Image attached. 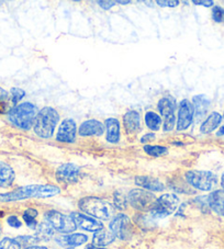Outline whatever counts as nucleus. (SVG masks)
Instances as JSON below:
<instances>
[{
  "label": "nucleus",
  "mask_w": 224,
  "mask_h": 249,
  "mask_svg": "<svg viewBox=\"0 0 224 249\" xmlns=\"http://www.w3.org/2000/svg\"><path fill=\"white\" fill-rule=\"evenodd\" d=\"M145 123L149 130L158 131L162 125V118L153 111H149L145 114Z\"/></svg>",
  "instance_id": "a878e982"
},
{
  "label": "nucleus",
  "mask_w": 224,
  "mask_h": 249,
  "mask_svg": "<svg viewBox=\"0 0 224 249\" xmlns=\"http://www.w3.org/2000/svg\"><path fill=\"white\" fill-rule=\"evenodd\" d=\"M36 236L40 240H50L54 236V229L50 225V223L42 222L37 226Z\"/></svg>",
  "instance_id": "393cba45"
},
{
  "label": "nucleus",
  "mask_w": 224,
  "mask_h": 249,
  "mask_svg": "<svg viewBox=\"0 0 224 249\" xmlns=\"http://www.w3.org/2000/svg\"><path fill=\"white\" fill-rule=\"evenodd\" d=\"M109 229L111 233L115 236V238L121 240L130 239L133 234V226L130 217L123 213H120L112 218Z\"/></svg>",
  "instance_id": "1a4fd4ad"
},
{
  "label": "nucleus",
  "mask_w": 224,
  "mask_h": 249,
  "mask_svg": "<svg viewBox=\"0 0 224 249\" xmlns=\"http://www.w3.org/2000/svg\"><path fill=\"white\" fill-rule=\"evenodd\" d=\"M217 135L218 136H222V135H224V125L220 128V130L218 131V133H217Z\"/></svg>",
  "instance_id": "a18cd8bd"
},
{
  "label": "nucleus",
  "mask_w": 224,
  "mask_h": 249,
  "mask_svg": "<svg viewBox=\"0 0 224 249\" xmlns=\"http://www.w3.org/2000/svg\"><path fill=\"white\" fill-rule=\"evenodd\" d=\"M135 184L148 191L161 192L165 189L163 182L159 181L156 178L149 177V176H139V177H135Z\"/></svg>",
  "instance_id": "dca6fc26"
},
{
  "label": "nucleus",
  "mask_w": 224,
  "mask_h": 249,
  "mask_svg": "<svg viewBox=\"0 0 224 249\" xmlns=\"http://www.w3.org/2000/svg\"><path fill=\"white\" fill-rule=\"evenodd\" d=\"M128 201L133 209L140 212H149L156 201L152 192L144 189H133L128 196Z\"/></svg>",
  "instance_id": "0eeeda50"
},
{
  "label": "nucleus",
  "mask_w": 224,
  "mask_h": 249,
  "mask_svg": "<svg viewBox=\"0 0 224 249\" xmlns=\"http://www.w3.org/2000/svg\"><path fill=\"white\" fill-rule=\"evenodd\" d=\"M222 122V115L218 112H212L208 118L205 119V121L201 124L200 132L204 134H209L212 133L215 128H218L220 123Z\"/></svg>",
  "instance_id": "5701e85b"
},
{
  "label": "nucleus",
  "mask_w": 224,
  "mask_h": 249,
  "mask_svg": "<svg viewBox=\"0 0 224 249\" xmlns=\"http://www.w3.org/2000/svg\"><path fill=\"white\" fill-rule=\"evenodd\" d=\"M88 237L87 235L81 233H75L62 236L61 238H57V243L61 244L62 246H70V247H77L81 246L85 243H87Z\"/></svg>",
  "instance_id": "6ab92c4d"
},
{
  "label": "nucleus",
  "mask_w": 224,
  "mask_h": 249,
  "mask_svg": "<svg viewBox=\"0 0 224 249\" xmlns=\"http://www.w3.org/2000/svg\"><path fill=\"white\" fill-rule=\"evenodd\" d=\"M179 1L178 0H165V1H162V0H157V5L161 7H177Z\"/></svg>",
  "instance_id": "c9c22d12"
},
{
  "label": "nucleus",
  "mask_w": 224,
  "mask_h": 249,
  "mask_svg": "<svg viewBox=\"0 0 224 249\" xmlns=\"http://www.w3.org/2000/svg\"><path fill=\"white\" fill-rule=\"evenodd\" d=\"M61 189L53 184H31L16 189V190L0 195V202H15L29 197H51L57 196Z\"/></svg>",
  "instance_id": "f257e3e1"
},
{
  "label": "nucleus",
  "mask_w": 224,
  "mask_h": 249,
  "mask_svg": "<svg viewBox=\"0 0 224 249\" xmlns=\"http://www.w3.org/2000/svg\"><path fill=\"white\" fill-rule=\"evenodd\" d=\"M157 108H158L159 113H161L164 118L168 117V115L175 114V110H176L175 99L170 96L163 97L161 100L158 101Z\"/></svg>",
  "instance_id": "b1692460"
},
{
  "label": "nucleus",
  "mask_w": 224,
  "mask_h": 249,
  "mask_svg": "<svg viewBox=\"0 0 224 249\" xmlns=\"http://www.w3.org/2000/svg\"><path fill=\"white\" fill-rule=\"evenodd\" d=\"M128 197L124 196V193L121 191H114L113 193V207L120 210V211H123V210H126L128 208Z\"/></svg>",
  "instance_id": "bb28decb"
},
{
  "label": "nucleus",
  "mask_w": 224,
  "mask_h": 249,
  "mask_svg": "<svg viewBox=\"0 0 224 249\" xmlns=\"http://www.w3.org/2000/svg\"><path fill=\"white\" fill-rule=\"evenodd\" d=\"M208 200L209 208L219 214V215L224 216V190H215L211 192L206 196Z\"/></svg>",
  "instance_id": "f3484780"
},
{
  "label": "nucleus",
  "mask_w": 224,
  "mask_h": 249,
  "mask_svg": "<svg viewBox=\"0 0 224 249\" xmlns=\"http://www.w3.org/2000/svg\"><path fill=\"white\" fill-rule=\"evenodd\" d=\"M221 186H222V188H223V190H224V173H223V175H222V177H221Z\"/></svg>",
  "instance_id": "49530a36"
},
{
  "label": "nucleus",
  "mask_w": 224,
  "mask_h": 249,
  "mask_svg": "<svg viewBox=\"0 0 224 249\" xmlns=\"http://www.w3.org/2000/svg\"><path fill=\"white\" fill-rule=\"evenodd\" d=\"M0 235H1V227H0Z\"/></svg>",
  "instance_id": "09e8293b"
},
{
  "label": "nucleus",
  "mask_w": 224,
  "mask_h": 249,
  "mask_svg": "<svg viewBox=\"0 0 224 249\" xmlns=\"http://www.w3.org/2000/svg\"><path fill=\"white\" fill-rule=\"evenodd\" d=\"M212 19L217 23L224 22V9L220 6H214L212 9Z\"/></svg>",
  "instance_id": "2f4dec72"
},
{
  "label": "nucleus",
  "mask_w": 224,
  "mask_h": 249,
  "mask_svg": "<svg viewBox=\"0 0 224 249\" xmlns=\"http://www.w3.org/2000/svg\"><path fill=\"white\" fill-rule=\"evenodd\" d=\"M105 131L103 124L98 120H88L81 123L78 133L80 136H101Z\"/></svg>",
  "instance_id": "2eb2a0df"
},
{
  "label": "nucleus",
  "mask_w": 224,
  "mask_h": 249,
  "mask_svg": "<svg viewBox=\"0 0 224 249\" xmlns=\"http://www.w3.org/2000/svg\"><path fill=\"white\" fill-rule=\"evenodd\" d=\"M195 5H199V6H205V7H212L214 5V2L212 0H200V1H198V0H193L192 1Z\"/></svg>",
  "instance_id": "4c0bfd02"
},
{
  "label": "nucleus",
  "mask_w": 224,
  "mask_h": 249,
  "mask_svg": "<svg viewBox=\"0 0 224 249\" xmlns=\"http://www.w3.org/2000/svg\"><path fill=\"white\" fill-rule=\"evenodd\" d=\"M192 106L195 108V114L197 119H202L206 113L210 106V100L205 94H198L192 98Z\"/></svg>",
  "instance_id": "4be33fe9"
},
{
  "label": "nucleus",
  "mask_w": 224,
  "mask_h": 249,
  "mask_svg": "<svg viewBox=\"0 0 224 249\" xmlns=\"http://www.w3.org/2000/svg\"><path fill=\"white\" fill-rule=\"evenodd\" d=\"M9 100V93H8L5 89L0 88V102H7Z\"/></svg>",
  "instance_id": "58836bf2"
},
{
  "label": "nucleus",
  "mask_w": 224,
  "mask_h": 249,
  "mask_svg": "<svg viewBox=\"0 0 224 249\" xmlns=\"http://www.w3.org/2000/svg\"><path fill=\"white\" fill-rule=\"evenodd\" d=\"M56 179L57 181L66 184H72L76 183L79 180L80 176V169L79 167L72 164V162H66V164H63L56 169Z\"/></svg>",
  "instance_id": "9d476101"
},
{
  "label": "nucleus",
  "mask_w": 224,
  "mask_h": 249,
  "mask_svg": "<svg viewBox=\"0 0 224 249\" xmlns=\"http://www.w3.org/2000/svg\"><path fill=\"white\" fill-rule=\"evenodd\" d=\"M24 249H47L46 247H43V246H31V247H28V248H24Z\"/></svg>",
  "instance_id": "c03bdc74"
},
{
  "label": "nucleus",
  "mask_w": 224,
  "mask_h": 249,
  "mask_svg": "<svg viewBox=\"0 0 224 249\" xmlns=\"http://www.w3.org/2000/svg\"><path fill=\"white\" fill-rule=\"evenodd\" d=\"M44 216L45 221L50 223V225L53 227L54 231H57L59 233L70 234L77 229L75 222L73 221L71 215H65L61 212L51 210V211H47L45 213Z\"/></svg>",
  "instance_id": "6e6552de"
},
{
  "label": "nucleus",
  "mask_w": 224,
  "mask_h": 249,
  "mask_svg": "<svg viewBox=\"0 0 224 249\" xmlns=\"http://www.w3.org/2000/svg\"><path fill=\"white\" fill-rule=\"evenodd\" d=\"M7 102H0V114L5 113L7 110Z\"/></svg>",
  "instance_id": "a19ab883"
},
{
  "label": "nucleus",
  "mask_w": 224,
  "mask_h": 249,
  "mask_svg": "<svg viewBox=\"0 0 224 249\" xmlns=\"http://www.w3.org/2000/svg\"><path fill=\"white\" fill-rule=\"evenodd\" d=\"M107 128V141L109 143L115 144L120 141V122L114 118L107 119L105 122Z\"/></svg>",
  "instance_id": "a211bd4d"
},
{
  "label": "nucleus",
  "mask_w": 224,
  "mask_h": 249,
  "mask_svg": "<svg viewBox=\"0 0 224 249\" xmlns=\"http://www.w3.org/2000/svg\"><path fill=\"white\" fill-rule=\"evenodd\" d=\"M154 139H155V134H154V133H148V134H145L143 137H142L141 142H142V143L146 144V143H149V141H153Z\"/></svg>",
  "instance_id": "ea45409f"
},
{
  "label": "nucleus",
  "mask_w": 224,
  "mask_h": 249,
  "mask_svg": "<svg viewBox=\"0 0 224 249\" xmlns=\"http://www.w3.org/2000/svg\"><path fill=\"white\" fill-rule=\"evenodd\" d=\"M179 205V197L174 193H165L156 199L149 213L153 217L163 218L173 214Z\"/></svg>",
  "instance_id": "423d86ee"
},
{
  "label": "nucleus",
  "mask_w": 224,
  "mask_h": 249,
  "mask_svg": "<svg viewBox=\"0 0 224 249\" xmlns=\"http://www.w3.org/2000/svg\"><path fill=\"white\" fill-rule=\"evenodd\" d=\"M37 211L34 209H28L27 211H24L23 213V220L25 222V224L28 225L31 230H36L37 226Z\"/></svg>",
  "instance_id": "cd10ccee"
},
{
  "label": "nucleus",
  "mask_w": 224,
  "mask_h": 249,
  "mask_svg": "<svg viewBox=\"0 0 224 249\" xmlns=\"http://www.w3.org/2000/svg\"><path fill=\"white\" fill-rule=\"evenodd\" d=\"M115 236L111 233L110 231L105 229L94 231L93 237V245L97 247H105L114 242Z\"/></svg>",
  "instance_id": "412c9836"
},
{
  "label": "nucleus",
  "mask_w": 224,
  "mask_h": 249,
  "mask_svg": "<svg viewBox=\"0 0 224 249\" xmlns=\"http://www.w3.org/2000/svg\"><path fill=\"white\" fill-rule=\"evenodd\" d=\"M77 126L74 120L66 119L61 123L58 127L56 140L62 143H73L76 140Z\"/></svg>",
  "instance_id": "ddd939ff"
},
{
  "label": "nucleus",
  "mask_w": 224,
  "mask_h": 249,
  "mask_svg": "<svg viewBox=\"0 0 224 249\" xmlns=\"http://www.w3.org/2000/svg\"><path fill=\"white\" fill-rule=\"evenodd\" d=\"M16 174L11 167L6 162L0 161V188L10 187L15 181Z\"/></svg>",
  "instance_id": "aec40b11"
},
{
  "label": "nucleus",
  "mask_w": 224,
  "mask_h": 249,
  "mask_svg": "<svg viewBox=\"0 0 224 249\" xmlns=\"http://www.w3.org/2000/svg\"><path fill=\"white\" fill-rule=\"evenodd\" d=\"M117 3H119V5H129L131 1L130 0H127V1H124V0H119V1H115Z\"/></svg>",
  "instance_id": "37998d69"
},
{
  "label": "nucleus",
  "mask_w": 224,
  "mask_h": 249,
  "mask_svg": "<svg viewBox=\"0 0 224 249\" xmlns=\"http://www.w3.org/2000/svg\"><path fill=\"white\" fill-rule=\"evenodd\" d=\"M123 125L128 135H135L141 131V118L137 111L131 110L123 115Z\"/></svg>",
  "instance_id": "4468645a"
},
{
  "label": "nucleus",
  "mask_w": 224,
  "mask_h": 249,
  "mask_svg": "<svg viewBox=\"0 0 224 249\" xmlns=\"http://www.w3.org/2000/svg\"><path fill=\"white\" fill-rule=\"evenodd\" d=\"M78 208L80 211L99 220H110L114 215V207L106 200L97 196H86L79 200Z\"/></svg>",
  "instance_id": "f03ea898"
},
{
  "label": "nucleus",
  "mask_w": 224,
  "mask_h": 249,
  "mask_svg": "<svg viewBox=\"0 0 224 249\" xmlns=\"http://www.w3.org/2000/svg\"><path fill=\"white\" fill-rule=\"evenodd\" d=\"M193 115H195V108L192 104L187 99L179 104L178 108V120H177V130L185 131L191 125Z\"/></svg>",
  "instance_id": "9b49d317"
},
{
  "label": "nucleus",
  "mask_w": 224,
  "mask_h": 249,
  "mask_svg": "<svg viewBox=\"0 0 224 249\" xmlns=\"http://www.w3.org/2000/svg\"><path fill=\"white\" fill-rule=\"evenodd\" d=\"M71 217L73 218V221L75 222L76 226L79 227V229H81V230H84V231H93V233H94V231L103 229V224L101 222L97 221L96 218L86 215V214L73 212L71 214Z\"/></svg>",
  "instance_id": "f8f14e48"
},
{
  "label": "nucleus",
  "mask_w": 224,
  "mask_h": 249,
  "mask_svg": "<svg viewBox=\"0 0 224 249\" xmlns=\"http://www.w3.org/2000/svg\"><path fill=\"white\" fill-rule=\"evenodd\" d=\"M115 1H111V0H109V1H107V0H99L98 1V5L100 6L102 9H105V10H109V9H111L112 7H113L114 5H115Z\"/></svg>",
  "instance_id": "e433bc0d"
},
{
  "label": "nucleus",
  "mask_w": 224,
  "mask_h": 249,
  "mask_svg": "<svg viewBox=\"0 0 224 249\" xmlns=\"http://www.w3.org/2000/svg\"><path fill=\"white\" fill-rule=\"evenodd\" d=\"M0 249H21V246L16 239L6 237L0 240Z\"/></svg>",
  "instance_id": "7c9ffc66"
},
{
  "label": "nucleus",
  "mask_w": 224,
  "mask_h": 249,
  "mask_svg": "<svg viewBox=\"0 0 224 249\" xmlns=\"http://www.w3.org/2000/svg\"><path fill=\"white\" fill-rule=\"evenodd\" d=\"M11 98H12V104L17 105L20 100H22V98L25 96L24 90L20 88H12L11 89Z\"/></svg>",
  "instance_id": "72a5a7b5"
},
{
  "label": "nucleus",
  "mask_w": 224,
  "mask_h": 249,
  "mask_svg": "<svg viewBox=\"0 0 224 249\" xmlns=\"http://www.w3.org/2000/svg\"><path fill=\"white\" fill-rule=\"evenodd\" d=\"M59 121V114L51 107H44L37 113L34 122V132L42 139H50Z\"/></svg>",
  "instance_id": "20e7f679"
},
{
  "label": "nucleus",
  "mask_w": 224,
  "mask_h": 249,
  "mask_svg": "<svg viewBox=\"0 0 224 249\" xmlns=\"http://www.w3.org/2000/svg\"><path fill=\"white\" fill-rule=\"evenodd\" d=\"M85 249H107L105 247H97L94 246V245H87V246L85 247Z\"/></svg>",
  "instance_id": "79ce46f5"
},
{
  "label": "nucleus",
  "mask_w": 224,
  "mask_h": 249,
  "mask_svg": "<svg viewBox=\"0 0 224 249\" xmlns=\"http://www.w3.org/2000/svg\"><path fill=\"white\" fill-rule=\"evenodd\" d=\"M37 109L31 102H23V104L16 106L8 113V119L15 126L21 130L28 131L32 127L36 122Z\"/></svg>",
  "instance_id": "7ed1b4c3"
},
{
  "label": "nucleus",
  "mask_w": 224,
  "mask_h": 249,
  "mask_svg": "<svg viewBox=\"0 0 224 249\" xmlns=\"http://www.w3.org/2000/svg\"><path fill=\"white\" fill-rule=\"evenodd\" d=\"M186 181L191 187L201 191H211L217 187L218 177L217 175L205 170H190L187 171Z\"/></svg>",
  "instance_id": "39448f33"
},
{
  "label": "nucleus",
  "mask_w": 224,
  "mask_h": 249,
  "mask_svg": "<svg viewBox=\"0 0 224 249\" xmlns=\"http://www.w3.org/2000/svg\"><path fill=\"white\" fill-rule=\"evenodd\" d=\"M7 223L9 224L11 227H15V229H19L22 225V223L20 222V220L16 215H10L7 218Z\"/></svg>",
  "instance_id": "f704fd0d"
},
{
  "label": "nucleus",
  "mask_w": 224,
  "mask_h": 249,
  "mask_svg": "<svg viewBox=\"0 0 224 249\" xmlns=\"http://www.w3.org/2000/svg\"><path fill=\"white\" fill-rule=\"evenodd\" d=\"M223 118H224V114H223Z\"/></svg>",
  "instance_id": "8fccbe9b"
},
{
  "label": "nucleus",
  "mask_w": 224,
  "mask_h": 249,
  "mask_svg": "<svg viewBox=\"0 0 224 249\" xmlns=\"http://www.w3.org/2000/svg\"><path fill=\"white\" fill-rule=\"evenodd\" d=\"M175 123H176V117L175 114L168 115V117L165 118L164 120V132H170L174 130L175 127Z\"/></svg>",
  "instance_id": "473e14b6"
},
{
  "label": "nucleus",
  "mask_w": 224,
  "mask_h": 249,
  "mask_svg": "<svg viewBox=\"0 0 224 249\" xmlns=\"http://www.w3.org/2000/svg\"><path fill=\"white\" fill-rule=\"evenodd\" d=\"M167 147L165 146H161V145H149L146 144L144 146V152L148 154L149 156H154V157H158L162 156L164 154L167 153Z\"/></svg>",
  "instance_id": "c85d7f7f"
},
{
  "label": "nucleus",
  "mask_w": 224,
  "mask_h": 249,
  "mask_svg": "<svg viewBox=\"0 0 224 249\" xmlns=\"http://www.w3.org/2000/svg\"><path fill=\"white\" fill-rule=\"evenodd\" d=\"M3 216V212H0V217Z\"/></svg>",
  "instance_id": "de8ad7c7"
},
{
  "label": "nucleus",
  "mask_w": 224,
  "mask_h": 249,
  "mask_svg": "<svg viewBox=\"0 0 224 249\" xmlns=\"http://www.w3.org/2000/svg\"><path fill=\"white\" fill-rule=\"evenodd\" d=\"M16 240L19 243L21 247H24V248L36 246V244L40 242L37 236H18V237L16 238Z\"/></svg>",
  "instance_id": "c756f323"
}]
</instances>
